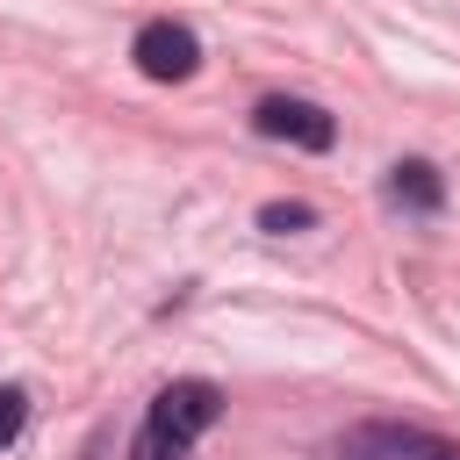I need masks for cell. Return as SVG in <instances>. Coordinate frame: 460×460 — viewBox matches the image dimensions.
Wrapping results in <instances>:
<instances>
[{"label":"cell","instance_id":"2","mask_svg":"<svg viewBox=\"0 0 460 460\" xmlns=\"http://www.w3.org/2000/svg\"><path fill=\"white\" fill-rule=\"evenodd\" d=\"M129 58H137L144 79L172 86V79H194V72H201V36H194L187 22H144L137 43H129Z\"/></svg>","mask_w":460,"mask_h":460},{"label":"cell","instance_id":"8","mask_svg":"<svg viewBox=\"0 0 460 460\" xmlns=\"http://www.w3.org/2000/svg\"><path fill=\"white\" fill-rule=\"evenodd\" d=\"M22 424H29V395L7 381V388H0V446H14V438H22Z\"/></svg>","mask_w":460,"mask_h":460},{"label":"cell","instance_id":"7","mask_svg":"<svg viewBox=\"0 0 460 460\" xmlns=\"http://www.w3.org/2000/svg\"><path fill=\"white\" fill-rule=\"evenodd\" d=\"M309 223H316V208H309V201H266V208H259V230H273V237L309 230Z\"/></svg>","mask_w":460,"mask_h":460},{"label":"cell","instance_id":"6","mask_svg":"<svg viewBox=\"0 0 460 460\" xmlns=\"http://www.w3.org/2000/svg\"><path fill=\"white\" fill-rule=\"evenodd\" d=\"M187 446H194V438H180V431H165L158 417H144V431H137L129 460H187Z\"/></svg>","mask_w":460,"mask_h":460},{"label":"cell","instance_id":"3","mask_svg":"<svg viewBox=\"0 0 460 460\" xmlns=\"http://www.w3.org/2000/svg\"><path fill=\"white\" fill-rule=\"evenodd\" d=\"M151 417H158L165 431H180V438H201V431L223 417V388H216V381H172V388H158Z\"/></svg>","mask_w":460,"mask_h":460},{"label":"cell","instance_id":"5","mask_svg":"<svg viewBox=\"0 0 460 460\" xmlns=\"http://www.w3.org/2000/svg\"><path fill=\"white\" fill-rule=\"evenodd\" d=\"M359 446H381V453H395V460H460V446H453V438H438V431H395V424L367 431Z\"/></svg>","mask_w":460,"mask_h":460},{"label":"cell","instance_id":"4","mask_svg":"<svg viewBox=\"0 0 460 460\" xmlns=\"http://www.w3.org/2000/svg\"><path fill=\"white\" fill-rule=\"evenodd\" d=\"M388 201H395V208H417V216H438V208H446V180H438V165H431V158H402V165H388Z\"/></svg>","mask_w":460,"mask_h":460},{"label":"cell","instance_id":"1","mask_svg":"<svg viewBox=\"0 0 460 460\" xmlns=\"http://www.w3.org/2000/svg\"><path fill=\"white\" fill-rule=\"evenodd\" d=\"M252 129L273 137V144H295V151H331L338 144V115L316 108V101H302V93H266L252 108Z\"/></svg>","mask_w":460,"mask_h":460}]
</instances>
